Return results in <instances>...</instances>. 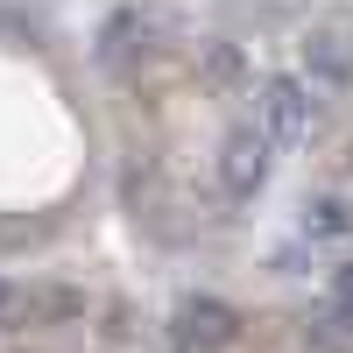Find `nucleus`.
<instances>
[{"instance_id":"f257e3e1","label":"nucleus","mask_w":353,"mask_h":353,"mask_svg":"<svg viewBox=\"0 0 353 353\" xmlns=\"http://www.w3.org/2000/svg\"><path fill=\"white\" fill-rule=\"evenodd\" d=\"M261 176H269V134H254V128H233L219 141V184L233 198H254L261 191Z\"/></svg>"},{"instance_id":"f03ea898","label":"nucleus","mask_w":353,"mask_h":353,"mask_svg":"<svg viewBox=\"0 0 353 353\" xmlns=\"http://www.w3.org/2000/svg\"><path fill=\"white\" fill-rule=\"evenodd\" d=\"M261 128H269V141H311V92L297 78L261 85Z\"/></svg>"},{"instance_id":"7ed1b4c3","label":"nucleus","mask_w":353,"mask_h":353,"mask_svg":"<svg viewBox=\"0 0 353 353\" xmlns=\"http://www.w3.org/2000/svg\"><path fill=\"white\" fill-rule=\"evenodd\" d=\"M176 332L198 339V346H226L233 332H241V318H233L226 304H212V297H191L184 311H176Z\"/></svg>"},{"instance_id":"20e7f679","label":"nucleus","mask_w":353,"mask_h":353,"mask_svg":"<svg viewBox=\"0 0 353 353\" xmlns=\"http://www.w3.org/2000/svg\"><path fill=\"white\" fill-rule=\"evenodd\" d=\"M304 64H311L318 85H353V57H346L339 36H311V43H304Z\"/></svg>"},{"instance_id":"39448f33","label":"nucleus","mask_w":353,"mask_h":353,"mask_svg":"<svg viewBox=\"0 0 353 353\" xmlns=\"http://www.w3.org/2000/svg\"><path fill=\"white\" fill-rule=\"evenodd\" d=\"M311 233H325V241L353 233V212H346V198H318V205H311Z\"/></svg>"},{"instance_id":"423d86ee","label":"nucleus","mask_w":353,"mask_h":353,"mask_svg":"<svg viewBox=\"0 0 353 353\" xmlns=\"http://www.w3.org/2000/svg\"><path fill=\"white\" fill-rule=\"evenodd\" d=\"M241 50H233V43H212V50H205V78H212V85H241Z\"/></svg>"},{"instance_id":"0eeeda50","label":"nucleus","mask_w":353,"mask_h":353,"mask_svg":"<svg viewBox=\"0 0 353 353\" xmlns=\"http://www.w3.org/2000/svg\"><path fill=\"white\" fill-rule=\"evenodd\" d=\"M332 304L353 311V261H346V269H332Z\"/></svg>"},{"instance_id":"6e6552de","label":"nucleus","mask_w":353,"mask_h":353,"mask_svg":"<svg viewBox=\"0 0 353 353\" xmlns=\"http://www.w3.org/2000/svg\"><path fill=\"white\" fill-rule=\"evenodd\" d=\"M0 311H14V290H8V283H0Z\"/></svg>"}]
</instances>
